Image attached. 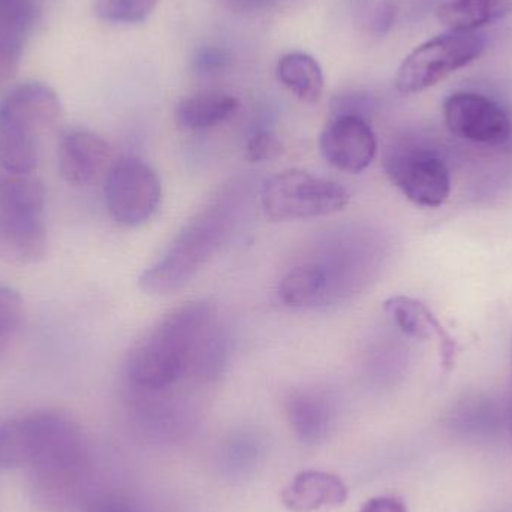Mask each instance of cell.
<instances>
[{"instance_id":"obj_10","label":"cell","mask_w":512,"mask_h":512,"mask_svg":"<svg viewBox=\"0 0 512 512\" xmlns=\"http://www.w3.org/2000/svg\"><path fill=\"white\" fill-rule=\"evenodd\" d=\"M306 259L321 274L327 304L337 303L358 291L367 273V256L358 243V234L333 237Z\"/></svg>"},{"instance_id":"obj_31","label":"cell","mask_w":512,"mask_h":512,"mask_svg":"<svg viewBox=\"0 0 512 512\" xmlns=\"http://www.w3.org/2000/svg\"><path fill=\"white\" fill-rule=\"evenodd\" d=\"M231 9L239 12H264L279 6L283 0H224Z\"/></svg>"},{"instance_id":"obj_17","label":"cell","mask_w":512,"mask_h":512,"mask_svg":"<svg viewBox=\"0 0 512 512\" xmlns=\"http://www.w3.org/2000/svg\"><path fill=\"white\" fill-rule=\"evenodd\" d=\"M239 99L218 90L194 93L177 105L176 120L186 131H207L230 120L239 111Z\"/></svg>"},{"instance_id":"obj_32","label":"cell","mask_w":512,"mask_h":512,"mask_svg":"<svg viewBox=\"0 0 512 512\" xmlns=\"http://www.w3.org/2000/svg\"><path fill=\"white\" fill-rule=\"evenodd\" d=\"M508 438H510V445L512 450V376H511V391L510 403H508Z\"/></svg>"},{"instance_id":"obj_27","label":"cell","mask_w":512,"mask_h":512,"mask_svg":"<svg viewBox=\"0 0 512 512\" xmlns=\"http://www.w3.org/2000/svg\"><path fill=\"white\" fill-rule=\"evenodd\" d=\"M282 153V143L271 132L262 131L255 134L246 146V159L249 162L271 161Z\"/></svg>"},{"instance_id":"obj_7","label":"cell","mask_w":512,"mask_h":512,"mask_svg":"<svg viewBox=\"0 0 512 512\" xmlns=\"http://www.w3.org/2000/svg\"><path fill=\"white\" fill-rule=\"evenodd\" d=\"M384 167L393 185L417 206L435 209L450 197V171L430 150L409 144L391 147Z\"/></svg>"},{"instance_id":"obj_29","label":"cell","mask_w":512,"mask_h":512,"mask_svg":"<svg viewBox=\"0 0 512 512\" xmlns=\"http://www.w3.org/2000/svg\"><path fill=\"white\" fill-rule=\"evenodd\" d=\"M86 512H141L132 502L119 496H104L87 507Z\"/></svg>"},{"instance_id":"obj_1","label":"cell","mask_w":512,"mask_h":512,"mask_svg":"<svg viewBox=\"0 0 512 512\" xmlns=\"http://www.w3.org/2000/svg\"><path fill=\"white\" fill-rule=\"evenodd\" d=\"M14 423L18 465L29 466L36 504L65 511L83 498L89 451L80 426L68 415L39 411Z\"/></svg>"},{"instance_id":"obj_30","label":"cell","mask_w":512,"mask_h":512,"mask_svg":"<svg viewBox=\"0 0 512 512\" xmlns=\"http://www.w3.org/2000/svg\"><path fill=\"white\" fill-rule=\"evenodd\" d=\"M360 512H408L405 504L399 499L390 496H379L372 498L360 508Z\"/></svg>"},{"instance_id":"obj_23","label":"cell","mask_w":512,"mask_h":512,"mask_svg":"<svg viewBox=\"0 0 512 512\" xmlns=\"http://www.w3.org/2000/svg\"><path fill=\"white\" fill-rule=\"evenodd\" d=\"M159 0H95V14L113 24H138L146 21Z\"/></svg>"},{"instance_id":"obj_33","label":"cell","mask_w":512,"mask_h":512,"mask_svg":"<svg viewBox=\"0 0 512 512\" xmlns=\"http://www.w3.org/2000/svg\"><path fill=\"white\" fill-rule=\"evenodd\" d=\"M3 342H5V340L0 339V349H2Z\"/></svg>"},{"instance_id":"obj_19","label":"cell","mask_w":512,"mask_h":512,"mask_svg":"<svg viewBox=\"0 0 512 512\" xmlns=\"http://www.w3.org/2000/svg\"><path fill=\"white\" fill-rule=\"evenodd\" d=\"M276 77L283 87L304 102H316L324 93V72L315 57L306 53H288L280 57Z\"/></svg>"},{"instance_id":"obj_8","label":"cell","mask_w":512,"mask_h":512,"mask_svg":"<svg viewBox=\"0 0 512 512\" xmlns=\"http://www.w3.org/2000/svg\"><path fill=\"white\" fill-rule=\"evenodd\" d=\"M445 125L451 134L474 143L498 146L510 140L512 125L504 108L480 93H454L444 102Z\"/></svg>"},{"instance_id":"obj_5","label":"cell","mask_w":512,"mask_h":512,"mask_svg":"<svg viewBox=\"0 0 512 512\" xmlns=\"http://www.w3.org/2000/svg\"><path fill=\"white\" fill-rule=\"evenodd\" d=\"M486 39L474 32H450L415 48L397 71V92L421 93L477 60L486 50Z\"/></svg>"},{"instance_id":"obj_21","label":"cell","mask_w":512,"mask_h":512,"mask_svg":"<svg viewBox=\"0 0 512 512\" xmlns=\"http://www.w3.org/2000/svg\"><path fill=\"white\" fill-rule=\"evenodd\" d=\"M38 159V137L0 125V170L33 173Z\"/></svg>"},{"instance_id":"obj_2","label":"cell","mask_w":512,"mask_h":512,"mask_svg":"<svg viewBox=\"0 0 512 512\" xmlns=\"http://www.w3.org/2000/svg\"><path fill=\"white\" fill-rule=\"evenodd\" d=\"M216 322V313L207 303H188L171 310L129 354V382L144 391L176 384L191 373L198 349Z\"/></svg>"},{"instance_id":"obj_18","label":"cell","mask_w":512,"mask_h":512,"mask_svg":"<svg viewBox=\"0 0 512 512\" xmlns=\"http://www.w3.org/2000/svg\"><path fill=\"white\" fill-rule=\"evenodd\" d=\"M512 14V0H448L436 11L450 32H475Z\"/></svg>"},{"instance_id":"obj_12","label":"cell","mask_w":512,"mask_h":512,"mask_svg":"<svg viewBox=\"0 0 512 512\" xmlns=\"http://www.w3.org/2000/svg\"><path fill=\"white\" fill-rule=\"evenodd\" d=\"M110 144L87 129H69L57 150V165L66 182L84 186L98 179L110 159Z\"/></svg>"},{"instance_id":"obj_28","label":"cell","mask_w":512,"mask_h":512,"mask_svg":"<svg viewBox=\"0 0 512 512\" xmlns=\"http://www.w3.org/2000/svg\"><path fill=\"white\" fill-rule=\"evenodd\" d=\"M397 6L393 0H384L379 3L376 8L375 14H373L372 21H370V27L375 35H384L393 26L394 20H396Z\"/></svg>"},{"instance_id":"obj_22","label":"cell","mask_w":512,"mask_h":512,"mask_svg":"<svg viewBox=\"0 0 512 512\" xmlns=\"http://www.w3.org/2000/svg\"><path fill=\"white\" fill-rule=\"evenodd\" d=\"M38 18V0H0L2 36L27 41Z\"/></svg>"},{"instance_id":"obj_13","label":"cell","mask_w":512,"mask_h":512,"mask_svg":"<svg viewBox=\"0 0 512 512\" xmlns=\"http://www.w3.org/2000/svg\"><path fill=\"white\" fill-rule=\"evenodd\" d=\"M286 420L295 438L306 445H319L330 435L334 420L333 402L315 387L292 388L285 397Z\"/></svg>"},{"instance_id":"obj_6","label":"cell","mask_w":512,"mask_h":512,"mask_svg":"<svg viewBox=\"0 0 512 512\" xmlns=\"http://www.w3.org/2000/svg\"><path fill=\"white\" fill-rule=\"evenodd\" d=\"M161 201V179L149 164L125 158L113 165L105 182V203L114 222L141 227L156 215Z\"/></svg>"},{"instance_id":"obj_9","label":"cell","mask_w":512,"mask_h":512,"mask_svg":"<svg viewBox=\"0 0 512 512\" xmlns=\"http://www.w3.org/2000/svg\"><path fill=\"white\" fill-rule=\"evenodd\" d=\"M319 150L336 170L360 174L375 161L378 140L363 116L339 113L322 131Z\"/></svg>"},{"instance_id":"obj_24","label":"cell","mask_w":512,"mask_h":512,"mask_svg":"<svg viewBox=\"0 0 512 512\" xmlns=\"http://www.w3.org/2000/svg\"><path fill=\"white\" fill-rule=\"evenodd\" d=\"M23 300L17 291L0 283V339L6 340L23 321Z\"/></svg>"},{"instance_id":"obj_16","label":"cell","mask_w":512,"mask_h":512,"mask_svg":"<svg viewBox=\"0 0 512 512\" xmlns=\"http://www.w3.org/2000/svg\"><path fill=\"white\" fill-rule=\"evenodd\" d=\"M348 489L337 475L322 471H304L280 493L283 507L291 512H313L322 508L342 507Z\"/></svg>"},{"instance_id":"obj_11","label":"cell","mask_w":512,"mask_h":512,"mask_svg":"<svg viewBox=\"0 0 512 512\" xmlns=\"http://www.w3.org/2000/svg\"><path fill=\"white\" fill-rule=\"evenodd\" d=\"M62 114L59 95L41 81H26L8 90L0 101V125L39 138Z\"/></svg>"},{"instance_id":"obj_3","label":"cell","mask_w":512,"mask_h":512,"mask_svg":"<svg viewBox=\"0 0 512 512\" xmlns=\"http://www.w3.org/2000/svg\"><path fill=\"white\" fill-rule=\"evenodd\" d=\"M227 207L213 204L192 219L161 258L143 271L138 285L149 295H170L185 288L221 248L228 234Z\"/></svg>"},{"instance_id":"obj_26","label":"cell","mask_w":512,"mask_h":512,"mask_svg":"<svg viewBox=\"0 0 512 512\" xmlns=\"http://www.w3.org/2000/svg\"><path fill=\"white\" fill-rule=\"evenodd\" d=\"M195 72L200 75L221 74L225 69L230 68L231 54L228 50L216 45H206L195 51L192 59Z\"/></svg>"},{"instance_id":"obj_15","label":"cell","mask_w":512,"mask_h":512,"mask_svg":"<svg viewBox=\"0 0 512 512\" xmlns=\"http://www.w3.org/2000/svg\"><path fill=\"white\" fill-rule=\"evenodd\" d=\"M47 228L41 216L0 210V261L30 265L47 254Z\"/></svg>"},{"instance_id":"obj_4","label":"cell","mask_w":512,"mask_h":512,"mask_svg":"<svg viewBox=\"0 0 512 512\" xmlns=\"http://www.w3.org/2000/svg\"><path fill=\"white\" fill-rule=\"evenodd\" d=\"M348 203V191L336 180L297 168L268 177L261 188L262 210L274 222L334 215Z\"/></svg>"},{"instance_id":"obj_14","label":"cell","mask_w":512,"mask_h":512,"mask_svg":"<svg viewBox=\"0 0 512 512\" xmlns=\"http://www.w3.org/2000/svg\"><path fill=\"white\" fill-rule=\"evenodd\" d=\"M384 312L408 336L438 342L445 372L453 367L457 354L456 342L423 301L406 295H394L384 301Z\"/></svg>"},{"instance_id":"obj_25","label":"cell","mask_w":512,"mask_h":512,"mask_svg":"<svg viewBox=\"0 0 512 512\" xmlns=\"http://www.w3.org/2000/svg\"><path fill=\"white\" fill-rule=\"evenodd\" d=\"M24 45L26 41L0 35V90L17 74Z\"/></svg>"},{"instance_id":"obj_20","label":"cell","mask_w":512,"mask_h":512,"mask_svg":"<svg viewBox=\"0 0 512 512\" xmlns=\"http://www.w3.org/2000/svg\"><path fill=\"white\" fill-rule=\"evenodd\" d=\"M45 188L32 173L0 170V210L21 215L41 216Z\"/></svg>"}]
</instances>
